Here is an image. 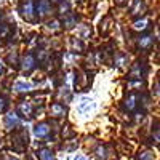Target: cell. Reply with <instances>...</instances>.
<instances>
[{"mask_svg": "<svg viewBox=\"0 0 160 160\" xmlns=\"http://www.w3.org/2000/svg\"><path fill=\"white\" fill-rule=\"evenodd\" d=\"M28 131L26 130H18L13 133V136H11V144H13V148H15V151L18 152H22L26 149V146H28Z\"/></svg>", "mask_w": 160, "mask_h": 160, "instance_id": "cell-1", "label": "cell"}, {"mask_svg": "<svg viewBox=\"0 0 160 160\" xmlns=\"http://www.w3.org/2000/svg\"><path fill=\"white\" fill-rule=\"evenodd\" d=\"M146 72H148V69H146V64H142V62H135V64L131 66L130 72H128V78H131V80H141V78L146 75Z\"/></svg>", "mask_w": 160, "mask_h": 160, "instance_id": "cell-2", "label": "cell"}, {"mask_svg": "<svg viewBox=\"0 0 160 160\" xmlns=\"http://www.w3.org/2000/svg\"><path fill=\"white\" fill-rule=\"evenodd\" d=\"M21 13L28 21H34V5L31 0H24L21 3Z\"/></svg>", "mask_w": 160, "mask_h": 160, "instance_id": "cell-3", "label": "cell"}, {"mask_svg": "<svg viewBox=\"0 0 160 160\" xmlns=\"http://www.w3.org/2000/svg\"><path fill=\"white\" fill-rule=\"evenodd\" d=\"M50 114H51L53 117H64V114H66L64 104H61V102H53L51 108H50Z\"/></svg>", "mask_w": 160, "mask_h": 160, "instance_id": "cell-4", "label": "cell"}, {"mask_svg": "<svg viewBox=\"0 0 160 160\" xmlns=\"http://www.w3.org/2000/svg\"><path fill=\"white\" fill-rule=\"evenodd\" d=\"M34 133H35V136H38V138H45V136H48V133H50V127H48V123H45V122L37 123L35 128H34Z\"/></svg>", "mask_w": 160, "mask_h": 160, "instance_id": "cell-5", "label": "cell"}, {"mask_svg": "<svg viewBox=\"0 0 160 160\" xmlns=\"http://www.w3.org/2000/svg\"><path fill=\"white\" fill-rule=\"evenodd\" d=\"M152 45H154V37L152 35H144V37L138 38V47L142 48V50H149Z\"/></svg>", "mask_w": 160, "mask_h": 160, "instance_id": "cell-6", "label": "cell"}, {"mask_svg": "<svg viewBox=\"0 0 160 160\" xmlns=\"http://www.w3.org/2000/svg\"><path fill=\"white\" fill-rule=\"evenodd\" d=\"M18 114L22 115V117H31V114H32V106H31V102H26V101L19 102V106H18Z\"/></svg>", "mask_w": 160, "mask_h": 160, "instance_id": "cell-7", "label": "cell"}, {"mask_svg": "<svg viewBox=\"0 0 160 160\" xmlns=\"http://www.w3.org/2000/svg\"><path fill=\"white\" fill-rule=\"evenodd\" d=\"M144 11H146V3L142 2V0H135V5H133V8H131V15L138 16V15H142Z\"/></svg>", "mask_w": 160, "mask_h": 160, "instance_id": "cell-8", "label": "cell"}, {"mask_svg": "<svg viewBox=\"0 0 160 160\" xmlns=\"http://www.w3.org/2000/svg\"><path fill=\"white\" fill-rule=\"evenodd\" d=\"M138 95H130L127 99H125V102H123V108L127 109V111H133V109H136V106H138Z\"/></svg>", "mask_w": 160, "mask_h": 160, "instance_id": "cell-9", "label": "cell"}, {"mask_svg": "<svg viewBox=\"0 0 160 160\" xmlns=\"http://www.w3.org/2000/svg\"><path fill=\"white\" fill-rule=\"evenodd\" d=\"M18 117L15 115V114H8L7 117H5V128H8V130H11L13 127H16L18 125Z\"/></svg>", "mask_w": 160, "mask_h": 160, "instance_id": "cell-10", "label": "cell"}, {"mask_svg": "<svg viewBox=\"0 0 160 160\" xmlns=\"http://www.w3.org/2000/svg\"><path fill=\"white\" fill-rule=\"evenodd\" d=\"M50 2L48 0H40L38 2V5H37V11L40 13V15H48L50 13Z\"/></svg>", "mask_w": 160, "mask_h": 160, "instance_id": "cell-11", "label": "cell"}, {"mask_svg": "<svg viewBox=\"0 0 160 160\" xmlns=\"http://www.w3.org/2000/svg\"><path fill=\"white\" fill-rule=\"evenodd\" d=\"M34 66H35V58H34V55H26V58H24V61H22V68H24L26 71H31V69H34Z\"/></svg>", "mask_w": 160, "mask_h": 160, "instance_id": "cell-12", "label": "cell"}, {"mask_svg": "<svg viewBox=\"0 0 160 160\" xmlns=\"http://www.w3.org/2000/svg\"><path fill=\"white\" fill-rule=\"evenodd\" d=\"M37 157L40 160H55V155H53V152L50 149H42L37 152Z\"/></svg>", "mask_w": 160, "mask_h": 160, "instance_id": "cell-13", "label": "cell"}, {"mask_svg": "<svg viewBox=\"0 0 160 160\" xmlns=\"http://www.w3.org/2000/svg\"><path fill=\"white\" fill-rule=\"evenodd\" d=\"M148 28H149V19H146V18L136 21L135 26H133V29H135V31H146Z\"/></svg>", "mask_w": 160, "mask_h": 160, "instance_id": "cell-14", "label": "cell"}, {"mask_svg": "<svg viewBox=\"0 0 160 160\" xmlns=\"http://www.w3.org/2000/svg\"><path fill=\"white\" fill-rule=\"evenodd\" d=\"M127 62V55L123 53H115V59H114V64L115 66H122Z\"/></svg>", "mask_w": 160, "mask_h": 160, "instance_id": "cell-15", "label": "cell"}, {"mask_svg": "<svg viewBox=\"0 0 160 160\" xmlns=\"http://www.w3.org/2000/svg\"><path fill=\"white\" fill-rule=\"evenodd\" d=\"M138 160H154V154L151 151H141L138 154Z\"/></svg>", "mask_w": 160, "mask_h": 160, "instance_id": "cell-16", "label": "cell"}, {"mask_svg": "<svg viewBox=\"0 0 160 160\" xmlns=\"http://www.w3.org/2000/svg\"><path fill=\"white\" fill-rule=\"evenodd\" d=\"M106 157H108V154H106V149L102 148V146H99V148L96 149V158H98V160H106Z\"/></svg>", "mask_w": 160, "mask_h": 160, "instance_id": "cell-17", "label": "cell"}, {"mask_svg": "<svg viewBox=\"0 0 160 160\" xmlns=\"http://www.w3.org/2000/svg\"><path fill=\"white\" fill-rule=\"evenodd\" d=\"M29 88H31V85L26 83V82H18V83L15 85V90H16V91H26V90H29Z\"/></svg>", "mask_w": 160, "mask_h": 160, "instance_id": "cell-18", "label": "cell"}, {"mask_svg": "<svg viewBox=\"0 0 160 160\" xmlns=\"http://www.w3.org/2000/svg\"><path fill=\"white\" fill-rule=\"evenodd\" d=\"M8 26L7 24H0V37H5L7 34H8Z\"/></svg>", "mask_w": 160, "mask_h": 160, "instance_id": "cell-19", "label": "cell"}, {"mask_svg": "<svg viewBox=\"0 0 160 160\" xmlns=\"http://www.w3.org/2000/svg\"><path fill=\"white\" fill-rule=\"evenodd\" d=\"M152 136L157 142H160V127L158 128H154V133H152Z\"/></svg>", "mask_w": 160, "mask_h": 160, "instance_id": "cell-20", "label": "cell"}, {"mask_svg": "<svg viewBox=\"0 0 160 160\" xmlns=\"http://www.w3.org/2000/svg\"><path fill=\"white\" fill-rule=\"evenodd\" d=\"M7 108V99L5 98H0V112H3Z\"/></svg>", "mask_w": 160, "mask_h": 160, "instance_id": "cell-21", "label": "cell"}, {"mask_svg": "<svg viewBox=\"0 0 160 160\" xmlns=\"http://www.w3.org/2000/svg\"><path fill=\"white\" fill-rule=\"evenodd\" d=\"M155 93H157V95H160V78L157 80V83H155Z\"/></svg>", "mask_w": 160, "mask_h": 160, "instance_id": "cell-22", "label": "cell"}, {"mask_svg": "<svg viewBox=\"0 0 160 160\" xmlns=\"http://www.w3.org/2000/svg\"><path fill=\"white\" fill-rule=\"evenodd\" d=\"M75 160H88V158H87V157H85V155H78V157H77V158H75Z\"/></svg>", "mask_w": 160, "mask_h": 160, "instance_id": "cell-23", "label": "cell"}, {"mask_svg": "<svg viewBox=\"0 0 160 160\" xmlns=\"http://www.w3.org/2000/svg\"><path fill=\"white\" fill-rule=\"evenodd\" d=\"M3 160H18V158H13V157H10V155H7V157H3Z\"/></svg>", "mask_w": 160, "mask_h": 160, "instance_id": "cell-24", "label": "cell"}, {"mask_svg": "<svg viewBox=\"0 0 160 160\" xmlns=\"http://www.w3.org/2000/svg\"><path fill=\"white\" fill-rule=\"evenodd\" d=\"M157 37H158V38H160V29H158V35H157Z\"/></svg>", "mask_w": 160, "mask_h": 160, "instance_id": "cell-25", "label": "cell"}, {"mask_svg": "<svg viewBox=\"0 0 160 160\" xmlns=\"http://www.w3.org/2000/svg\"><path fill=\"white\" fill-rule=\"evenodd\" d=\"M53 2H59V0H53Z\"/></svg>", "mask_w": 160, "mask_h": 160, "instance_id": "cell-26", "label": "cell"}]
</instances>
